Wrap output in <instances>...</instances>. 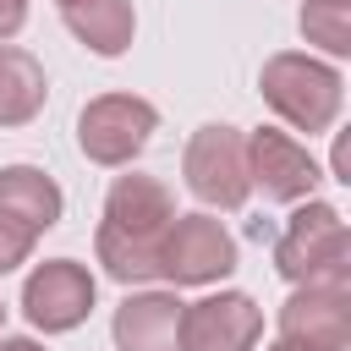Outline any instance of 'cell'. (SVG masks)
Wrapping results in <instances>:
<instances>
[{
    "mask_svg": "<svg viewBox=\"0 0 351 351\" xmlns=\"http://www.w3.org/2000/svg\"><path fill=\"white\" fill-rule=\"evenodd\" d=\"M274 274L285 285H351V230L346 214L324 197L296 203L274 241Z\"/></svg>",
    "mask_w": 351,
    "mask_h": 351,
    "instance_id": "3",
    "label": "cell"
},
{
    "mask_svg": "<svg viewBox=\"0 0 351 351\" xmlns=\"http://www.w3.org/2000/svg\"><path fill=\"white\" fill-rule=\"evenodd\" d=\"M285 346L302 351H346L351 346V285H296L274 318Z\"/></svg>",
    "mask_w": 351,
    "mask_h": 351,
    "instance_id": "10",
    "label": "cell"
},
{
    "mask_svg": "<svg viewBox=\"0 0 351 351\" xmlns=\"http://www.w3.org/2000/svg\"><path fill=\"white\" fill-rule=\"evenodd\" d=\"M27 27V0H0V44H11Z\"/></svg>",
    "mask_w": 351,
    "mask_h": 351,
    "instance_id": "17",
    "label": "cell"
},
{
    "mask_svg": "<svg viewBox=\"0 0 351 351\" xmlns=\"http://www.w3.org/2000/svg\"><path fill=\"white\" fill-rule=\"evenodd\" d=\"M181 296L170 285H137L110 318L115 351H181Z\"/></svg>",
    "mask_w": 351,
    "mask_h": 351,
    "instance_id": "11",
    "label": "cell"
},
{
    "mask_svg": "<svg viewBox=\"0 0 351 351\" xmlns=\"http://www.w3.org/2000/svg\"><path fill=\"white\" fill-rule=\"evenodd\" d=\"M60 16H66V27H71V38H77L88 55H99V60L126 55L132 38H137V11H132V0H66Z\"/></svg>",
    "mask_w": 351,
    "mask_h": 351,
    "instance_id": "13",
    "label": "cell"
},
{
    "mask_svg": "<svg viewBox=\"0 0 351 351\" xmlns=\"http://www.w3.org/2000/svg\"><path fill=\"white\" fill-rule=\"evenodd\" d=\"M0 335H5V302H0Z\"/></svg>",
    "mask_w": 351,
    "mask_h": 351,
    "instance_id": "20",
    "label": "cell"
},
{
    "mask_svg": "<svg viewBox=\"0 0 351 351\" xmlns=\"http://www.w3.org/2000/svg\"><path fill=\"white\" fill-rule=\"evenodd\" d=\"M0 351H44L33 335H0Z\"/></svg>",
    "mask_w": 351,
    "mask_h": 351,
    "instance_id": "18",
    "label": "cell"
},
{
    "mask_svg": "<svg viewBox=\"0 0 351 351\" xmlns=\"http://www.w3.org/2000/svg\"><path fill=\"white\" fill-rule=\"evenodd\" d=\"M247 181L269 203H307L318 192L324 170L302 137H291L280 126H258V132H247Z\"/></svg>",
    "mask_w": 351,
    "mask_h": 351,
    "instance_id": "8",
    "label": "cell"
},
{
    "mask_svg": "<svg viewBox=\"0 0 351 351\" xmlns=\"http://www.w3.org/2000/svg\"><path fill=\"white\" fill-rule=\"evenodd\" d=\"M93 302H99V280L77 258H44L22 280V318L38 335H71V329H82L88 313H93Z\"/></svg>",
    "mask_w": 351,
    "mask_h": 351,
    "instance_id": "7",
    "label": "cell"
},
{
    "mask_svg": "<svg viewBox=\"0 0 351 351\" xmlns=\"http://www.w3.org/2000/svg\"><path fill=\"white\" fill-rule=\"evenodd\" d=\"M60 5H66V0H60Z\"/></svg>",
    "mask_w": 351,
    "mask_h": 351,
    "instance_id": "21",
    "label": "cell"
},
{
    "mask_svg": "<svg viewBox=\"0 0 351 351\" xmlns=\"http://www.w3.org/2000/svg\"><path fill=\"white\" fill-rule=\"evenodd\" d=\"M263 351H302V346H285V340H274V346H263Z\"/></svg>",
    "mask_w": 351,
    "mask_h": 351,
    "instance_id": "19",
    "label": "cell"
},
{
    "mask_svg": "<svg viewBox=\"0 0 351 351\" xmlns=\"http://www.w3.org/2000/svg\"><path fill=\"white\" fill-rule=\"evenodd\" d=\"M176 219V192L159 176H115L104 192V214L93 230V258L99 269L137 291L159 280V241Z\"/></svg>",
    "mask_w": 351,
    "mask_h": 351,
    "instance_id": "1",
    "label": "cell"
},
{
    "mask_svg": "<svg viewBox=\"0 0 351 351\" xmlns=\"http://www.w3.org/2000/svg\"><path fill=\"white\" fill-rule=\"evenodd\" d=\"M263 307L247 291H208L181 307V351H258Z\"/></svg>",
    "mask_w": 351,
    "mask_h": 351,
    "instance_id": "9",
    "label": "cell"
},
{
    "mask_svg": "<svg viewBox=\"0 0 351 351\" xmlns=\"http://www.w3.org/2000/svg\"><path fill=\"white\" fill-rule=\"evenodd\" d=\"M258 93H263V104L291 132H307V137L329 132L340 121V110H346V77H340V66L324 60V55H307V49L269 55L263 71H258Z\"/></svg>",
    "mask_w": 351,
    "mask_h": 351,
    "instance_id": "2",
    "label": "cell"
},
{
    "mask_svg": "<svg viewBox=\"0 0 351 351\" xmlns=\"http://www.w3.org/2000/svg\"><path fill=\"white\" fill-rule=\"evenodd\" d=\"M60 214H66V192L55 186L49 170H38V165H0V219L44 236V230L60 225Z\"/></svg>",
    "mask_w": 351,
    "mask_h": 351,
    "instance_id": "12",
    "label": "cell"
},
{
    "mask_svg": "<svg viewBox=\"0 0 351 351\" xmlns=\"http://www.w3.org/2000/svg\"><path fill=\"white\" fill-rule=\"evenodd\" d=\"M154 132H159V110L143 93H99L77 115V148L88 165H104V170L132 165L154 143Z\"/></svg>",
    "mask_w": 351,
    "mask_h": 351,
    "instance_id": "5",
    "label": "cell"
},
{
    "mask_svg": "<svg viewBox=\"0 0 351 351\" xmlns=\"http://www.w3.org/2000/svg\"><path fill=\"white\" fill-rule=\"evenodd\" d=\"M44 99H49V77L38 55H27L22 44H0V126L38 121Z\"/></svg>",
    "mask_w": 351,
    "mask_h": 351,
    "instance_id": "14",
    "label": "cell"
},
{
    "mask_svg": "<svg viewBox=\"0 0 351 351\" xmlns=\"http://www.w3.org/2000/svg\"><path fill=\"white\" fill-rule=\"evenodd\" d=\"M302 38L324 49V60L351 55V0H302Z\"/></svg>",
    "mask_w": 351,
    "mask_h": 351,
    "instance_id": "15",
    "label": "cell"
},
{
    "mask_svg": "<svg viewBox=\"0 0 351 351\" xmlns=\"http://www.w3.org/2000/svg\"><path fill=\"white\" fill-rule=\"evenodd\" d=\"M230 274H236V236L225 230V219H214L208 208L176 214L159 241V280L181 291V285H219Z\"/></svg>",
    "mask_w": 351,
    "mask_h": 351,
    "instance_id": "6",
    "label": "cell"
},
{
    "mask_svg": "<svg viewBox=\"0 0 351 351\" xmlns=\"http://www.w3.org/2000/svg\"><path fill=\"white\" fill-rule=\"evenodd\" d=\"M33 247H38V236H33V230H22V225L0 219V280H5V274H16V269L33 258Z\"/></svg>",
    "mask_w": 351,
    "mask_h": 351,
    "instance_id": "16",
    "label": "cell"
},
{
    "mask_svg": "<svg viewBox=\"0 0 351 351\" xmlns=\"http://www.w3.org/2000/svg\"><path fill=\"white\" fill-rule=\"evenodd\" d=\"M181 181H186V192L203 208H241L252 197V181H247V132H236L225 121L197 126L186 137V148H181Z\"/></svg>",
    "mask_w": 351,
    "mask_h": 351,
    "instance_id": "4",
    "label": "cell"
}]
</instances>
